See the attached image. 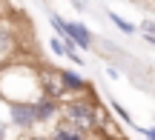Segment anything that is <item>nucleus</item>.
<instances>
[{
    "label": "nucleus",
    "instance_id": "14",
    "mask_svg": "<svg viewBox=\"0 0 155 140\" xmlns=\"http://www.w3.org/2000/svg\"><path fill=\"white\" fill-rule=\"evenodd\" d=\"M0 9H3V6H0Z\"/></svg>",
    "mask_w": 155,
    "mask_h": 140
},
{
    "label": "nucleus",
    "instance_id": "2",
    "mask_svg": "<svg viewBox=\"0 0 155 140\" xmlns=\"http://www.w3.org/2000/svg\"><path fill=\"white\" fill-rule=\"evenodd\" d=\"M9 114H12V123L17 129H32L38 120H35V109L32 100H9Z\"/></svg>",
    "mask_w": 155,
    "mask_h": 140
},
{
    "label": "nucleus",
    "instance_id": "1",
    "mask_svg": "<svg viewBox=\"0 0 155 140\" xmlns=\"http://www.w3.org/2000/svg\"><path fill=\"white\" fill-rule=\"evenodd\" d=\"M63 117H66V123H72L75 129H81L83 135L86 132H92L95 126H98V112H95L92 103L86 100H72L63 106Z\"/></svg>",
    "mask_w": 155,
    "mask_h": 140
},
{
    "label": "nucleus",
    "instance_id": "9",
    "mask_svg": "<svg viewBox=\"0 0 155 140\" xmlns=\"http://www.w3.org/2000/svg\"><path fill=\"white\" fill-rule=\"evenodd\" d=\"M141 37H144L147 43L155 46V23L152 20H144V23H141Z\"/></svg>",
    "mask_w": 155,
    "mask_h": 140
},
{
    "label": "nucleus",
    "instance_id": "3",
    "mask_svg": "<svg viewBox=\"0 0 155 140\" xmlns=\"http://www.w3.org/2000/svg\"><path fill=\"white\" fill-rule=\"evenodd\" d=\"M32 109H35V120H38V123H46V120L55 117V112H58V100H55L52 95L35 97V100H32Z\"/></svg>",
    "mask_w": 155,
    "mask_h": 140
},
{
    "label": "nucleus",
    "instance_id": "13",
    "mask_svg": "<svg viewBox=\"0 0 155 140\" xmlns=\"http://www.w3.org/2000/svg\"><path fill=\"white\" fill-rule=\"evenodd\" d=\"M0 137H6V126L3 123H0Z\"/></svg>",
    "mask_w": 155,
    "mask_h": 140
},
{
    "label": "nucleus",
    "instance_id": "11",
    "mask_svg": "<svg viewBox=\"0 0 155 140\" xmlns=\"http://www.w3.org/2000/svg\"><path fill=\"white\" fill-rule=\"evenodd\" d=\"M112 112H115V114H118V117H121V120H124V123H129V114H127V112H124V109H121V106H118V103H115V100H112Z\"/></svg>",
    "mask_w": 155,
    "mask_h": 140
},
{
    "label": "nucleus",
    "instance_id": "7",
    "mask_svg": "<svg viewBox=\"0 0 155 140\" xmlns=\"http://www.w3.org/2000/svg\"><path fill=\"white\" fill-rule=\"evenodd\" d=\"M106 17H109V20L115 23V26L121 29L124 34H135V26H132V23H129V20H124L121 14H115V11H106Z\"/></svg>",
    "mask_w": 155,
    "mask_h": 140
},
{
    "label": "nucleus",
    "instance_id": "8",
    "mask_svg": "<svg viewBox=\"0 0 155 140\" xmlns=\"http://www.w3.org/2000/svg\"><path fill=\"white\" fill-rule=\"evenodd\" d=\"M55 137H58V140H72V137H83V132H81V129H75V126L69 123V126H61V129H55Z\"/></svg>",
    "mask_w": 155,
    "mask_h": 140
},
{
    "label": "nucleus",
    "instance_id": "12",
    "mask_svg": "<svg viewBox=\"0 0 155 140\" xmlns=\"http://www.w3.org/2000/svg\"><path fill=\"white\" fill-rule=\"evenodd\" d=\"M138 132H141V135H147V137H152V140H155V129H138Z\"/></svg>",
    "mask_w": 155,
    "mask_h": 140
},
{
    "label": "nucleus",
    "instance_id": "6",
    "mask_svg": "<svg viewBox=\"0 0 155 140\" xmlns=\"http://www.w3.org/2000/svg\"><path fill=\"white\" fill-rule=\"evenodd\" d=\"M15 51V29L0 20V57H9Z\"/></svg>",
    "mask_w": 155,
    "mask_h": 140
},
{
    "label": "nucleus",
    "instance_id": "5",
    "mask_svg": "<svg viewBox=\"0 0 155 140\" xmlns=\"http://www.w3.org/2000/svg\"><path fill=\"white\" fill-rule=\"evenodd\" d=\"M58 80H61V89H66V92H86L89 89V83L81 77L78 72H58Z\"/></svg>",
    "mask_w": 155,
    "mask_h": 140
},
{
    "label": "nucleus",
    "instance_id": "10",
    "mask_svg": "<svg viewBox=\"0 0 155 140\" xmlns=\"http://www.w3.org/2000/svg\"><path fill=\"white\" fill-rule=\"evenodd\" d=\"M49 49L55 51V54H66V49H63V43H61L58 37H52V40H49Z\"/></svg>",
    "mask_w": 155,
    "mask_h": 140
},
{
    "label": "nucleus",
    "instance_id": "4",
    "mask_svg": "<svg viewBox=\"0 0 155 140\" xmlns=\"http://www.w3.org/2000/svg\"><path fill=\"white\" fill-rule=\"evenodd\" d=\"M66 37H72L78 43V49H92V34L83 23L78 20H66Z\"/></svg>",
    "mask_w": 155,
    "mask_h": 140
}]
</instances>
